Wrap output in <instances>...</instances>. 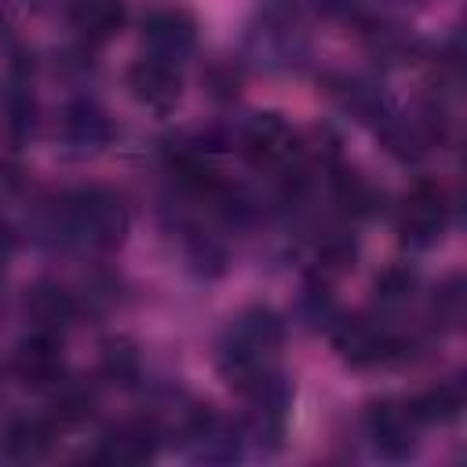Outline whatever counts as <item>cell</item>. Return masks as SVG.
I'll return each mask as SVG.
<instances>
[{
    "label": "cell",
    "mask_w": 467,
    "mask_h": 467,
    "mask_svg": "<svg viewBox=\"0 0 467 467\" xmlns=\"http://www.w3.org/2000/svg\"><path fill=\"white\" fill-rule=\"evenodd\" d=\"M285 343V321L270 306H248L230 317L219 339V372L244 390L248 383L263 379L277 368V350Z\"/></svg>",
    "instance_id": "6da1fadb"
},
{
    "label": "cell",
    "mask_w": 467,
    "mask_h": 467,
    "mask_svg": "<svg viewBox=\"0 0 467 467\" xmlns=\"http://www.w3.org/2000/svg\"><path fill=\"white\" fill-rule=\"evenodd\" d=\"M128 204L109 186H80L58 201L62 241L88 252H113L128 234Z\"/></svg>",
    "instance_id": "7a4b0ae2"
},
{
    "label": "cell",
    "mask_w": 467,
    "mask_h": 467,
    "mask_svg": "<svg viewBox=\"0 0 467 467\" xmlns=\"http://www.w3.org/2000/svg\"><path fill=\"white\" fill-rule=\"evenodd\" d=\"M248 51L266 69H292L306 51L299 0H263L259 22L248 29Z\"/></svg>",
    "instance_id": "3957f363"
},
{
    "label": "cell",
    "mask_w": 467,
    "mask_h": 467,
    "mask_svg": "<svg viewBox=\"0 0 467 467\" xmlns=\"http://www.w3.org/2000/svg\"><path fill=\"white\" fill-rule=\"evenodd\" d=\"M234 146H237V153L248 168L270 171V175H285L303 153V142H299L296 128L274 109L244 117L237 135H234Z\"/></svg>",
    "instance_id": "277c9868"
},
{
    "label": "cell",
    "mask_w": 467,
    "mask_h": 467,
    "mask_svg": "<svg viewBox=\"0 0 467 467\" xmlns=\"http://www.w3.org/2000/svg\"><path fill=\"white\" fill-rule=\"evenodd\" d=\"M328 332H332L336 354L354 368L390 365L409 350V339L383 317H336Z\"/></svg>",
    "instance_id": "5b68a950"
},
{
    "label": "cell",
    "mask_w": 467,
    "mask_h": 467,
    "mask_svg": "<svg viewBox=\"0 0 467 467\" xmlns=\"http://www.w3.org/2000/svg\"><path fill=\"white\" fill-rule=\"evenodd\" d=\"M452 219V204L445 197V186L434 179H420L398 204V237L405 248L423 252L434 248Z\"/></svg>",
    "instance_id": "8992f818"
},
{
    "label": "cell",
    "mask_w": 467,
    "mask_h": 467,
    "mask_svg": "<svg viewBox=\"0 0 467 467\" xmlns=\"http://www.w3.org/2000/svg\"><path fill=\"white\" fill-rule=\"evenodd\" d=\"M420 420L412 412L409 401H398V398H383V401H372L368 412H365V438L372 445L376 456L383 460H409L420 445Z\"/></svg>",
    "instance_id": "52a82bcc"
},
{
    "label": "cell",
    "mask_w": 467,
    "mask_h": 467,
    "mask_svg": "<svg viewBox=\"0 0 467 467\" xmlns=\"http://www.w3.org/2000/svg\"><path fill=\"white\" fill-rule=\"evenodd\" d=\"M182 449L197 463H230L244 449V431L241 423L219 416L215 409H193L186 427H182Z\"/></svg>",
    "instance_id": "ba28073f"
},
{
    "label": "cell",
    "mask_w": 467,
    "mask_h": 467,
    "mask_svg": "<svg viewBox=\"0 0 467 467\" xmlns=\"http://www.w3.org/2000/svg\"><path fill=\"white\" fill-rule=\"evenodd\" d=\"M142 47L150 58L182 66L197 47V18L186 7H153L142 18Z\"/></svg>",
    "instance_id": "9c48e42d"
},
{
    "label": "cell",
    "mask_w": 467,
    "mask_h": 467,
    "mask_svg": "<svg viewBox=\"0 0 467 467\" xmlns=\"http://www.w3.org/2000/svg\"><path fill=\"white\" fill-rule=\"evenodd\" d=\"M124 84H128V95H131L139 106L153 109V113H171V109L179 106V99H182L179 66L161 62V58H150V55H142V58L128 69Z\"/></svg>",
    "instance_id": "30bf717a"
},
{
    "label": "cell",
    "mask_w": 467,
    "mask_h": 467,
    "mask_svg": "<svg viewBox=\"0 0 467 467\" xmlns=\"http://www.w3.org/2000/svg\"><path fill=\"white\" fill-rule=\"evenodd\" d=\"M11 372L26 387H58L62 383V336L33 328L11 354Z\"/></svg>",
    "instance_id": "8fae6325"
},
{
    "label": "cell",
    "mask_w": 467,
    "mask_h": 467,
    "mask_svg": "<svg viewBox=\"0 0 467 467\" xmlns=\"http://www.w3.org/2000/svg\"><path fill=\"white\" fill-rule=\"evenodd\" d=\"M157 445H161V434L150 420H124L99 438L95 460L106 467H139L157 456Z\"/></svg>",
    "instance_id": "7c38bea8"
},
{
    "label": "cell",
    "mask_w": 467,
    "mask_h": 467,
    "mask_svg": "<svg viewBox=\"0 0 467 467\" xmlns=\"http://www.w3.org/2000/svg\"><path fill=\"white\" fill-rule=\"evenodd\" d=\"M51 438H55L51 420L15 412L0 423V456L11 460V463H33L51 449Z\"/></svg>",
    "instance_id": "4fadbf2b"
},
{
    "label": "cell",
    "mask_w": 467,
    "mask_h": 467,
    "mask_svg": "<svg viewBox=\"0 0 467 467\" xmlns=\"http://www.w3.org/2000/svg\"><path fill=\"white\" fill-rule=\"evenodd\" d=\"M128 22L124 0H69V26L91 47L109 44Z\"/></svg>",
    "instance_id": "5bb4252c"
},
{
    "label": "cell",
    "mask_w": 467,
    "mask_h": 467,
    "mask_svg": "<svg viewBox=\"0 0 467 467\" xmlns=\"http://www.w3.org/2000/svg\"><path fill=\"white\" fill-rule=\"evenodd\" d=\"M62 142L73 157H88L109 142V120L95 102H73L62 117Z\"/></svg>",
    "instance_id": "9a60e30c"
},
{
    "label": "cell",
    "mask_w": 467,
    "mask_h": 467,
    "mask_svg": "<svg viewBox=\"0 0 467 467\" xmlns=\"http://www.w3.org/2000/svg\"><path fill=\"white\" fill-rule=\"evenodd\" d=\"M26 314H29V321H33V328H40V332H58V336H62V328L77 317V299H73L62 285L40 281V285H33L29 296H26Z\"/></svg>",
    "instance_id": "2e32d148"
},
{
    "label": "cell",
    "mask_w": 467,
    "mask_h": 467,
    "mask_svg": "<svg viewBox=\"0 0 467 467\" xmlns=\"http://www.w3.org/2000/svg\"><path fill=\"white\" fill-rule=\"evenodd\" d=\"M412 405V412H416V420L423 423V427H445V423H452V420H460V412H463V387L456 383V379H445V383H438V387H427L420 398H412L409 401Z\"/></svg>",
    "instance_id": "e0dca14e"
},
{
    "label": "cell",
    "mask_w": 467,
    "mask_h": 467,
    "mask_svg": "<svg viewBox=\"0 0 467 467\" xmlns=\"http://www.w3.org/2000/svg\"><path fill=\"white\" fill-rule=\"evenodd\" d=\"M467 296H463V277L460 274H449L434 292H431V306H427V317L438 332H460L463 325V306Z\"/></svg>",
    "instance_id": "ac0fdd59"
},
{
    "label": "cell",
    "mask_w": 467,
    "mask_h": 467,
    "mask_svg": "<svg viewBox=\"0 0 467 467\" xmlns=\"http://www.w3.org/2000/svg\"><path fill=\"white\" fill-rule=\"evenodd\" d=\"M416 285H420L416 270L394 263V266H387V270L376 274V281H372V299H376L379 310H401V306L412 303Z\"/></svg>",
    "instance_id": "d6986e66"
},
{
    "label": "cell",
    "mask_w": 467,
    "mask_h": 467,
    "mask_svg": "<svg viewBox=\"0 0 467 467\" xmlns=\"http://www.w3.org/2000/svg\"><path fill=\"white\" fill-rule=\"evenodd\" d=\"M321 4H325V7H332V11H336V7H347V0H321Z\"/></svg>",
    "instance_id": "ffe728a7"
}]
</instances>
